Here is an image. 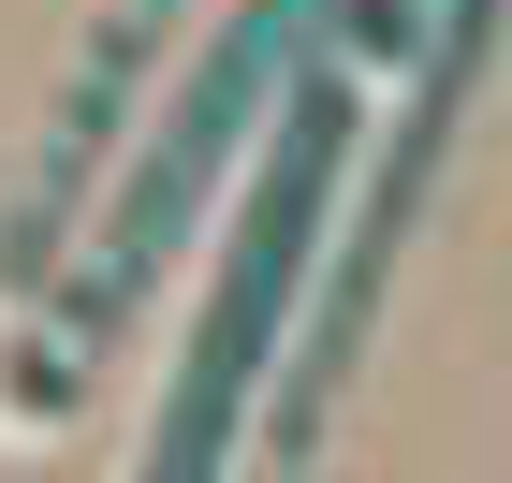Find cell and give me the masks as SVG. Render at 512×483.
Here are the masks:
<instances>
[{
	"mask_svg": "<svg viewBox=\"0 0 512 483\" xmlns=\"http://www.w3.org/2000/svg\"><path fill=\"white\" fill-rule=\"evenodd\" d=\"M322 191H337V74L308 88L293 147L264 161V205H249L235 279H220V322H205V381L176 396V440H161V469H147V483H220V440H235V410H249V352H264V322L293 308V264H308Z\"/></svg>",
	"mask_w": 512,
	"mask_h": 483,
	"instance_id": "cell-1",
	"label": "cell"
},
{
	"mask_svg": "<svg viewBox=\"0 0 512 483\" xmlns=\"http://www.w3.org/2000/svg\"><path fill=\"white\" fill-rule=\"evenodd\" d=\"M483 44H498V0H439V30H425V103H410V132H395V161L366 176V235H352V279H337V337H322V352H352L366 293H381V249H395V220H410V191H425V161H439V132H454V103H469Z\"/></svg>",
	"mask_w": 512,
	"mask_h": 483,
	"instance_id": "cell-2",
	"label": "cell"
}]
</instances>
